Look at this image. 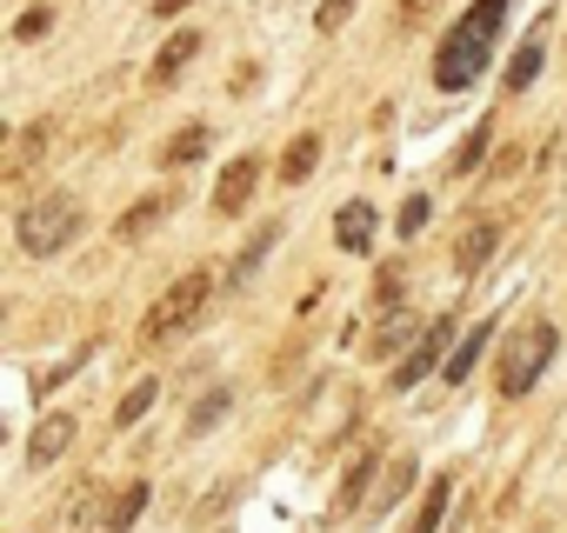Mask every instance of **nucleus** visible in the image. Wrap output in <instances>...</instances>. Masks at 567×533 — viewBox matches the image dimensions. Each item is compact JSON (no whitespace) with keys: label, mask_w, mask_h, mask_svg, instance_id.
Here are the masks:
<instances>
[{"label":"nucleus","mask_w":567,"mask_h":533,"mask_svg":"<svg viewBox=\"0 0 567 533\" xmlns=\"http://www.w3.org/2000/svg\"><path fill=\"white\" fill-rule=\"evenodd\" d=\"M487 334H494V327H481V334H467V341L454 347V360L441 367V380H467V374L481 367V347H487Z\"/></svg>","instance_id":"a211bd4d"},{"label":"nucleus","mask_w":567,"mask_h":533,"mask_svg":"<svg viewBox=\"0 0 567 533\" xmlns=\"http://www.w3.org/2000/svg\"><path fill=\"white\" fill-rule=\"evenodd\" d=\"M141 506H147V480H127V487L107 500V513H101V533H127V526L141 520Z\"/></svg>","instance_id":"1a4fd4ad"},{"label":"nucleus","mask_w":567,"mask_h":533,"mask_svg":"<svg viewBox=\"0 0 567 533\" xmlns=\"http://www.w3.org/2000/svg\"><path fill=\"white\" fill-rule=\"evenodd\" d=\"M447 334H454L447 321H427V334L414 341V354H408V360H401V374H394V394H408V387H421V380H427V374L441 367V347H447Z\"/></svg>","instance_id":"423d86ee"},{"label":"nucleus","mask_w":567,"mask_h":533,"mask_svg":"<svg viewBox=\"0 0 567 533\" xmlns=\"http://www.w3.org/2000/svg\"><path fill=\"white\" fill-rule=\"evenodd\" d=\"M408 327H414V321H388V327L374 334V354H394V347L408 341Z\"/></svg>","instance_id":"bb28decb"},{"label":"nucleus","mask_w":567,"mask_h":533,"mask_svg":"<svg viewBox=\"0 0 567 533\" xmlns=\"http://www.w3.org/2000/svg\"><path fill=\"white\" fill-rule=\"evenodd\" d=\"M494 240H501V227H494V220H474V227L461 233V247H454V266H461V274H474V266L494 253Z\"/></svg>","instance_id":"9b49d317"},{"label":"nucleus","mask_w":567,"mask_h":533,"mask_svg":"<svg viewBox=\"0 0 567 533\" xmlns=\"http://www.w3.org/2000/svg\"><path fill=\"white\" fill-rule=\"evenodd\" d=\"M68 440H74V420H68V414H48V420L34 427V440H28V467H48L54 453H68Z\"/></svg>","instance_id":"6e6552de"},{"label":"nucleus","mask_w":567,"mask_h":533,"mask_svg":"<svg viewBox=\"0 0 567 533\" xmlns=\"http://www.w3.org/2000/svg\"><path fill=\"white\" fill-rule=\"evenodd\" d=\"M315 160H321V134H295V140H288V154H280V180H288V187H295V180H308V174H315Z\"/></svg>","instance_id":"f8f14e48"},{"label":"nucleus","mask_w":567,"mask_h":533,"mask_svg":"<svg viewBox=\"0 0 567 533\" xmlns=\"http://www.w3.org/2000/svg\"><path fill=\"white\" fill-rule=\"evenodd\" d=\"M48 28H54V8H28V14L14 21V41H41Z\"/></svg>","instance_id":"4be33fe9"},{"label":"nucleus","mask_w":567,"mask_h":533,"mask_svg":"<svg viewBox=\"0 0 567 533\" xmlns=\"http://www.w3.org/2000/svg\"><path fill=\"white\" fill-rule=\"evenodd\" d=\"M427 213H434V200H427V194H414V200L401 207V233H421V227H427Z\"/></svg>","instance_id":"393cba45"},{"label":"nucleus","mask_w":567,"mask_h":533,"mask_svg":"<svg viewBox=\"0 0 567 533\" xmlns=\"http://www.w3.org/2000/svg\"><path fill=\"white\" fill-rule=\"evenodd\" d=\"M481 160H487V121H481V127H474V134H467V140H461V154H454V160H447V167H454V174H474V167H481Z\"/></svg>","instance_id":"412c9836"},{"label":"nucleus","mask_w":567,"mask_h":533,"mask_svg":"<svg viewBox=\"0 0 567 533\" xmlns=\"http://www.w3.org/2000/svg\"><path fill=\"white\" fill-rule=\"evenodd\" d=\"M207 294H214V274L207 266H194V274H181L154 307H147V341L154 347H167V341H181V334H194V321H200V307H207Z\"/></svg>","instance_id":"7ed1b4c3"},{"label":"nucleus","mask_w":567,"mask_h":533,"mask_svg":"<svg viewBox=\"0 0 567 533\" xmlns=\"http://www.w3.org/2000/svg\"><path fill=\"white\" fill-rule=\"evenodd\" d=\"M368 480H374V453H361V460L348 467V480H341V493H334V520L361 506V493H368Z\"/></svg>","instance_id":"dca6fc26"},{"label":"nucleus","mask_w":567,"mask_h":533,"mask_svg":"<svg viewBox=\"0 0 567 533\" xmlns=\"http://www.w3.org/2000/svg\"><path fill=\"white\" fill-rule=\"evenodd\" d=\"M220 414H227V394H207V400L194 407V420H187V427H194V433H207V427H214Z\"/></svg>","instance_id":"a878e982"},{"label":"nucleus","mask_w":567,"mask_h":533,"mask_svg":"<svg viewBox=\"0 0 567 533\" xmlns=\"http://www.w3.org/2000/svg\"><path fill=\"white\" fill-rule=\"evenodd\" d=\"M348 14H354V0H321L315 28H321V34H334V28H348Z\"/></svg>","instance_id":"5701e85b"},{"label":"nucleus","mask_w":567,"mask_h":533,"mask_svg":"<svg viewBox=\"0 0 567 533\" xmlns=\"http://www.w3.org/2000/svg\"><path fill=\"white\" fill-rule=\"evenodd\" d=\"M267 240H274V227H267V233H254V240L240 247V260H234V281H247V274H254V260L267 253Z\"/></svg>","instance_id":"b1692460"},{"label":"nucleus","mask_w":567,"mask_h":533,"mask_svg":"<svg viewBox=\"0 0 567 533\" xmlns=\"http://www.w3.org/2000/svg\"><path fill=\"white\" fill-rule=\"evenodd\" d=\"M408 487H414V460L401 453V460H388V480H381V493H374V513H388V506H394Z\"/></svg>","instance_id":"6ab92c4d"},{"label":"nucleus","mask_w":567,"mask_h":533,"mask_svg":"<svg viewBox=\"0 0 567 533\" xmlns=\"http://www.w3.org/2000/svg\"><path fill=\"white\" fill-rule=\"evenodd\" d=\"M547 67V48H540V34H527L520 41V54H514V67H507V94H520V87H534V74Z\"/></svg>","instance_id":"ddd939ff"},{"label":"nucleus","mask_w":567,"mask_h":533,"mask_svg":"<svg viewBox=\"0 0 567 533\" xmlns=\"http://www.w3.org/2000/svg\"><path fill=\"white\" fill-rule=\"evenodd\" d=\"M447 493H454V480H427V500L414 506V520H408V533H441V513H447Z\"/></svg>","instance_id":"4468645a"},{"label":"nucleus","mask_w":567,"mask_h":533,"mask_svg":"<svg viewBox=\"0 0 567 533\" xmlns=\"http://www.w3.org/2000/svg\"><path fill=\"white\" fill-rule=\"evenodd\" d=\"M194 54H200V34H174V41L161 48V61H154V74H147V81H154V87H174V81H181V67H187Z\"/></svg>","instance_id":"9d476101"},{"label":"nucleus","mask_w":567,"mask_h":533,"mask_svg":"<svg viewBox=\"0 0 567 533\" xmlns=\"http://www.w3.org/2000/svg\"><path fill=\"white\" fill-rule=\"evenodd\" d=\"M207 154V127H181L167 147H161V167H194Z\"/></svg>","instance_id":"2eb2a0df"},{"label":"nucleus","mask_w":567,"mask_h":533,"mask_svg":"<svg viewBox=\"0 0 567 533\" xmlns=\"http://www.w3.org/2000/svg\"><path fill=\"white\" fill-rule=\"evenodd\" d=\"M194 0H154V14H187Z\"/></svg>","instance_id":"cd10ccee"},{"label":"nucleus","mask_w":567,"mask_h":533,"mask_svg":"<svg viewBox=\"0 0 567 533\" xmlns=\"http://www.w3.org/2000/svg\"><path fill=\"white\" fill-rule=\"evenodd\" d=\"M154 394H161L154 380H141V387H127V394H121V407H114V427H134V420H141V414L154 407Z\"/></svg>","instance_id":"aec40b11"},{"label":"nucleus","mask_w":567,"mask_h":533,"mask_svg":"<svg viewBox=\"0 0 567 533\" xmlns=\"http://www.w3.org/2000/svg\"><path fill=\"white\" fill-rule=\"evenodd\" d=\"M334 240H341V253H368L374 247V207L368 200H348L341 220H334Z\"/></svg>","instance_id":"0eeeda50"},{"label":"nucleus","mask_w":567,"mask_h":533,"mask_svg":"<svg viewBox=\"0 0 567 533\" xmlns=\"http://www.w3.org/2000/svg\"><path fill=\"white\" fill-rule=\"evenodd\" d=\"M254 187H260V154L227 160V167H220V180H214V213H240V207L254 200Z\"/></svg>","instance_id":"39448f33"},{"label":"nucleus","mask_w":567,"mask_h":533,"mask_svg":"<svg viewBox=\"0 0 567 533\" xmlns=\"http://www.w3.org/2000/svg\"><path fill=\"white\" fill-rule=\"evenodd\" d=\"M14 233H21L28 253H61V247L81 233V200H74V194H41V200L14 220Z\"/></svg>","instance_id":"20e7f679"},{"label":"nucleus","mask_w":567,"mask_h":533,"mask_svg":"<svg viewBox=\"0 0 567 533\" xmlns=\"http://www.w3.org/2000/svg\"><path fill=\"white\" fill-rule=\"evenodd\" d=\"M167 207H174L167 194H147V200H134V207H127V220H121V233H127V240H141L154 220H167Z\"/></svg>","instance_id":"f3484780"},{"label":"nucleus","mask_w":567,"mask_h":533,"mask_svg":"<svg viewBox=\"0 0 567 533\" xmlns=\"http://www.w3.org/2000/svg\"><path fill=\"white\" fill-rule=\"evenodd\" d=\"M501 28H507V0H474V8L441 34V48H434V87H441V94L474 87L487 48L501 41Z\"/></svg>","instance_id":"f257e3e1"},{"label":"nucleus","mask_w":567,"mask_h":533,"mask_svg":"<svg viewBox=\"0 0 567 533\" xmlns=\"http://www.w3.org/2000/svg\"><path fill=\"white\" fill-rule=\"evenodd\" d=\"M554 347H560V334H554L547 321L514 327V334H507V347H501V360H494V387H501V400H520V394L547 374Z\"/></svg>","instance_id":"f03ea898"}]
</instances>
